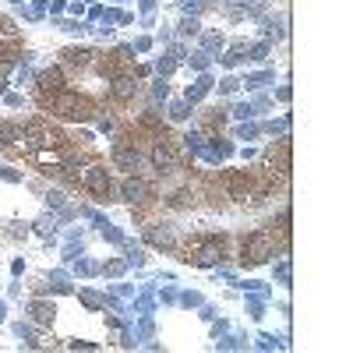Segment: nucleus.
<instances>
[{
    "mask_svg": "<svg viewBox=\"0 0 353 353\" xmlns=\"http://www.w3.org/2000/svg\"><path fill=\"white\" fill-rule=\"evenodd\" d=\"M46 106L54 110L57 117H64V120H85V117L92 113V103H89L85 95H74V92H64V89L49 99Z\"/></svg>",
    "mask_w": 353,
    "mask_h": 353,
    "instance_id": "nucleus-1",
    "label": "nucleus"
},
{
    "mask_svg": "<svg viewBox=\"0 0 353 353\" xmlns=\"http://www.w3.org/2000/svg\"><path fill=\"white\" fill-rule=\"evenodd\" d=\"M269 255H275V244H272V237L269 234H251V237H244V262H265Z\"/></svg>",
    "mask_w": 353,
    "mask_h": 353,
    "instance_id": "nucleus-2",
    "label": "nucleus"
},
{
    "mask_svg": "<svg viewBox=\"0 0 353 353\" xmlns=\"http://www.w3.org/2000/svg\"><path fill=\"white\" fill-rule=\"evenodd\" d=\"M184 159H181V152L173 148V141H156V148H152V166L159 170V173H170V170H176Z\"/></svg>",
    "mask_w": 353,
    "mask_h": 353,
    "instance_id": "nucleus-3",
    "label": "nucleus"
},
{
    "mask_svg": "<svg viewBox=\"0 0 353 353\" xmlns=\"http://www.w3.org/2000/svg\"><path fill=\"white\" fill-rule=\"evenodd\" d=\"M85 187H89L99 201H106V198H110V176H106V170H103V166H89Z\"/></svg>",
    "mask_w": 353,
    "mask_h": 353,
    "instance_id": "nucleus-4",
    "label": "nucleus"
},
{
    "mask_svg": "<svg viewBox=\"0 0 353 353\" xmlns=\"http://www.w3.org/2000/svg\"><path fill=\"white\" fill-rule=\"evenodd\" d=\"M226 191H230V198H237V201H247L251 194H255V181H251L247 173H226Z\"/></svg>",
    "mask_w": 353,
    "mask_h": 353,
    "instance_id": "nucleus-5",
    "label": "nucleus"
},
{
    "mask_svg": "<svg viewBox=\"0 0 353 353\" xmlns=\"http://www.w3.org/2000/svg\"><path fill=\"white\" fill-rule=\"evenodd\" d=\"M113 163H117V166H124V170H138L141 156H138V148H128V145H117V148H113Z\"/></svg>",
    "mask_w": 353,
    "mask_h": 353,
    "instance_id": "nucleus-6",
    "label": "nucleus"
},
{
    "mask_svg": "<svg viewBox=\"0 0 353 353\" xmlns=\"http://www.w3.org/2000/svg\"><path fill=\"white\" fill-rule=\"evenodd\" d=\"M120 194H124V201H141V198L148 194V184L138 181V176H128V181H124V187H120Z\"/></svg>",
    "mask_w": 353,
    "mask_h": 353,
    "instance_id": "nucleus-7",
    "label": "nucleus"
},
{
    "mask_svg": "<svg viewBox=\"0 0 353 353\" xmlns=\"http://www.w3.org/2000/svg\"><path fill=\"white\" fill-rule=\"evenodd\" d=\"M135 92H138V85H135L131 78H117V82H113V89H110V95H113V99H120V103H128V99H131Z\"/></svg>",
    "mask_w": 353,
    "mask_h": 353,
    "instance_id": "nucleus-8",
    "label": "nucleus"
},
{
    "mask_svg": "<svg viewBox=\"0 0 353 353\" xmlns=\"http://www.w3.org/2000/svg\"><path fill=\"white\" fill-rule=\"evenodd\" d=\"M212 258H223V240H201V262H212Z\"/></svg>",
    "mask_w": 353,
    "mask_h": 353,
    "instance_id": "nucleus-9",
    "label": "nucleus"
},
{
    "mask_svg": "<svg viewBox=\"0 0 353 353\" xmlns=\"http://www.w3.org/2000/svg\"><path fill=\"white\" fill-rule=\"evenodd\" d=\"M32 318L36 321H54V308L49 304H32Z\"/></svg>",
    "mask_w": 353,
    "mask_h": 353,
    "instance_id": "nucleus-10",
    "label": "nucleus"
},
{
    "mask_svg": "<svg viewBox=\"0 0 353 353\" xmlns=\"http://www.w3.org/2000/svg\"><path fill=\"white\" fill-rule=\"evenodd\" d=\"M0 36H14V21L8 14H0Z\"/></svg>",
    "mask_w": 353,
    "mask_h": 353,
    "instance_id": "nucleus-11",
    "label": "nucleus"
}]
</instances>
